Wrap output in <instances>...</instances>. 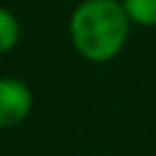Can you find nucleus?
<instances>
[{
    "instance_id": "1",
    "label": "nucleus",
    "mask_w": 156,
    "mask_h": 156,
    "mask_svg": "<svg viewBox=\"0 0 156 156\" xmlns=\"http://www.w3.org/2000/svg\"><path fill=\"white\" fill-rule=\"evenodd\" d=\"M68 34L73 49L85 61H112L129 37V17L122 0H83L68 20Z\"/></svg>"
},
{
    "instance_id": "2",
    "label": "nucleus",
    "mask_w": 156,
    "mask_h": 156,
    "mask_svg": "<svg viewBox=\"0 0 156 156\" xmlns=\"http://www.w3.org/2000/svg\"><path fill=\"white\" fill-rule=\"evenodd\" d=\"M34 98L24 80L0 78V127H15L32 112Z\"/></svg>"
},
{
    "instance_id": "3",
    "label": "nucleus",
    "mask_w": 156,
    "mask_h": 156,
    "mask_svg": "<svg viewBox=\"0 0 156 156\" xmlns=\"http://www.w3.org/2000/svg\"><path fill=\"white\" fill-rule=\"evenodd\" d=\"M129 22L139 27H156V0H122Z\"/></svg>"
},
{
    "instance_id": "4",
    "label": "nucleus",
    "mask_w": 156,
    "mask_h": 156,
    "mask_svg": "<svg viewBox=\"0 0 156 156\" xmlns=\"http://www.w3.org/2000/svg\"><path fill=\"white\" fill-rule=\"evenodd\" d=\"M20 22L17 17L7 10V7H0V54H7L17 46L20 41Z\"/></svg>"
}]
</instances>
